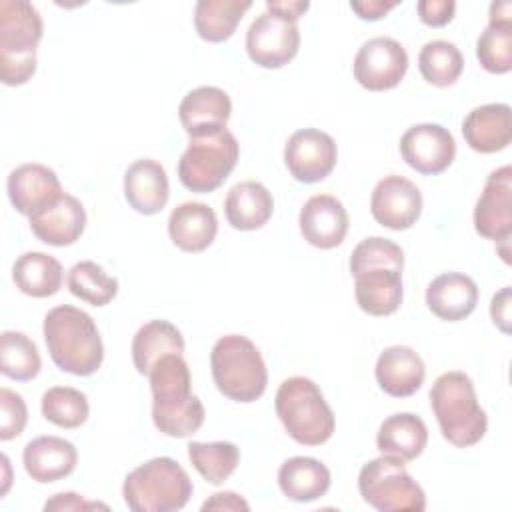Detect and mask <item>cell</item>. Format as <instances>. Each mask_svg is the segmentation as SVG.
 Instances as JSON below:
<instances>
[{
	"label": "cell",
	"instance_id": "f546056e",
	"mask_svg": "<svg viewBox=\"0 0 512 512\" xmlns=\"http://www.w3.org/2000/svg\"><path fill=\"white\" fill-rule=\"evenodd\" d=\"M62 264L46 252H24L12 266L16 288L32 298L54 296L62 288Z\"/></svg>",
	"mask_w": 512,
	"mask_h": 512
},
{
	"label": "cell",
	"instance_id": "44dd1931",
	"mask_svg": "<svg viewBox=\"0 0 512 512\" xmlns=\"http://www.w3.org/2000/svg\"><path fill=\"white\" fill-rule=\"evenodd\" d=\"M466 144L480 154H494L512 142V112L504 102H492L470 110L462 122Z\"/></svg>",
	"mask_w": 512,
	"mask_h": 512
},
{
	"label": "cell",
	"instance_id": "ba28073f",
	"mask_svg": "<svg viewBox=\"0 0 512 512\" xmlns=\"http://www.w3.org/2000/svg\"><path fill=\"white\" fill-rule=\"evenodd\" d=\"M240 156V144L230 130L194 136L178 160V178L184 188L208 194L224 184Z\"/></svg>",
	"mask_w": 512,
	"mask_h": 512
},
{
	"label": "cell",
	"instance_id": "e575fe53",
	"mask_svg": "<svg viewBox=\"0 0 512 512\" xmlns=\"http://www.w3.org/2000/svg\"><path fill=\"white\" fill-rule=\"evenodd\" d=\"M188 458L196 472L210 484H222L228 480L238 462L240 450L236 444L218 440V442H190L188 444Z\"/></svg>",
	"mask_w": 512,
	"mask_h": 512
},
{
	"label": "cell",
	"instance_id": "ffe728a7",
	"mask_svg": "<svg viewBox=\"0 0 512 512\" xmlns=\"http://www.w3.org/2000/svg\"><path fill=\"white\" fill-rule=\"evenodd\" d=\"M26 474L38 484L58 482L70 476L78 464V450L60 436H38L24 446Z\"/></svg>",
	"mask_w": 512,
	"mask_h": 512
},
{
	"label": "cell",
	"instance_id": "d6986e66",
	"mask_svg": "<svg viewBox=\"0 0 512 512\" xmlns=\"http://www.w3.org/2000/svg\"><path fill=\"white\" fill-rule=\"evenodd\" d=\"M230 114V96L218 86H198L190 90L178 106V116L188 138L224 130Z\"/></svg>",
	"mask_w": 512,
	"mask_h": 512
},
{
	"label": "cell",
	"instance_id": "7c38bea8",
	"mask_svg": "<svg viewBox=\"0 0 512 512\" xmlns=\"http://www.w3.org/2000/svg\"><path fill=\"white\" fill-rule=\"evenodd\" d=\"M300 48V30L294 22L262 12L246 32V52L262 68H282Z\"/></svg>",
	"mask_w": 512,
	"mask_h": 512
},
{
	"label": "cell",
	"instance_id": "9a60e30c",
	"mask_svg": "<svg viewBox=\"0 0 512 512\" xmlns=\"http://www.w3.org/2000/svg\"><path fill=\"white\" fill-rule=\"evenodd\" d=\"M476 232L494 242L512 236V168L500 166L484 182L482 194L474 208Z\"/></svg>",
	"mask_w": 512,
	"mask_h": 512
},
{
	"label": "cell",
	"instance_id": "484cf974",
	"mask_svg": "<svg viewBox=\"0 0 512 512\" xmlns=\"http://www.w3.org/2000/svg\"><path fill=\"white\" fill-rule=\"evenodd\" d=\"M428 444V428L424 420L412 412L388 416L376 434V448L382 456H392L406 462L416 460Z\"/></svg>",
	"mask_w": 512,
	"mask_h": 512
},
{
	"label": "cell",
	"instance_id": "52a82bcc",
	"mask_svg": "<svg viewBox=\"0 0 512 512\" xmlns=\"http://www.w3.org/2000/svg\"><path fill=\"white\" fill-rule=\"evenodd\" d=\"M194 492L188 472L168 456L136 466L122 484V496L134 512H174L188 504Z\"/></svg>",
	"mask_w": 512,
	"mask_h": 512
},
{
	"label": "cell",
	"instance_id": "8fae6325",
	"mask_svg": "<svg viewBox=\"0 0 512 512\" xmlns=\"http://www.w3.org/2000/svg\"><path fill=\"white\" fill-rule=\"evenodd\" d=\"M338 160V148L330 134L318 128L296 130L284 146V164L294 180L316 184L330 176Z\"/></svg>",
	"mask_w": 512,
	"mask_h": 512
},
{
	"label": "cell",
	"instance_id": "5b68a950",
	"mask_svg": "<svg viewBox=\"0 0 512 512\" xmlns=\"http://www.w3.org/2000/svg\"><path fill=\"white\" fill-rule=\"evenodd\" d=\"M274 408L288 436L302 446H320L334 434V412L318 384L306 376L284 380L276 392Z\"/></svg>",
	"mask_w": 512,
	"mask_h": 512
},
{
	"label": "cell",
	"instance_id": "5bb4252c",
	"mask_svg": "<svg viewBox=\"0 0 512 512\" xmlns=\"http://www.w3.org/2000/svg\"><path fill=\"white\" fill-rule=\"evenodd\" d=\"M370 212L384 228L408 230L422 214V194L418 186L404 176H384L372 190Z\"/></svg>",
	"mask_w": 512,
	"mask_h": 512
},
{
	"label": "cell",
	"instance_id": "ac0fdd59",
	"mask_svg": "<svg viewBox=\"0 0 512 512\" xmlns=\"http://www.w3.org/2000/svg\"><path fill=\"white\" fill-rule=\"evenodd\" d=\"M32 234L48 246H70L86 228V210L82 202L72 194H62L46 208L38 210L30 218Z\"/></svg>",
	"mask_w": 512,
	"mask_h": 512
},
{
	"label": "cell",
	"instance_id": "7a4b0ae2",
	"mask_svg": "<svg viewBox=\"0 0 512 512\" xmlns=\"http://www.w3.org/2000/svg\"><path fill=\"white\" fill-rule=\"evenodd\" d=\"M44 340L52 362L68 374L92 376L104 360V344L92 316L62 304L44 316Z\"/></svg>",
	"mask_w": 512,
	"mask_h": 512
},
{
	"label": "cell",
	"instance_id": "2e32d148",
	"mask_svg": "<svg viewBox=\"0 0 512 512\" xmlns=\"http://www.w3.org/2000/svg\"><path fill=\"white\" fill-rule=\"evenodd\" d=\"M298 224L310 246L330 250L344 242L350 220L344 204L336 196L316 194L304 202Z\"/></svg>",
	"mask_w": 512,
	"mask_h": 512
},
{
	"label": "cell",
	"instance_id": "60d3db41",
	"mask_svg": "<svg viewBox=\"0 0 512 512\" xmlns=\"http://www.w3.org/2000/svg\"><path fill=\"white\" fill-rule=\"evenodd\" d=\"M416 12L422 24L440 28L454 18L456 2L454 0H420L416 4Z\"/></svg>",
	"mask_w": 512,
	"mask_h": 512
},
{
	"label": "cell",
	"instance_id": "1f68e13d",
	"mask_svg": "<svg viewBox=\"0 0 512 512\" xmlns=\"http://www.w3.org/2000/svg\"><path fill=\"white\" fill-rule=\"evenodd\" d=\"M250 6V0H198L194 8V28L206 42H224L236 32Z\"/></svg>",
	"mask_w": 512,
	"mask_h": 512
},
{
	"label": "cell",
	"instance_id": "cb8c5ba5",
	"mask_svg": "<svg viewBox=\"0 0 512 512\" xmlns=\"http://www.w3.org/2000/svg\"><path fill=\"white\" fill-rule=\"evenodd\" d=\"M426 304L434 316L446 322L468 318L478 304L476 282L462 272H444L426 288Z\"/></svg>",
	"mask_w": 512,
	"mask_h": 512
},
{
	"label": "cell",
	"instance_id": "7402d4cb",
	"mask_svg": "<svg viewBox=\"0 0 512 512\" xmlns=\"http://www.w3.org/2000/svg\"><path fill=\"white\" fill-rule=\"evenodd\" d=\"M170 196L166 170L152 158H140L124 172V198L138 214H158Z\"/></svg>",
	"mask_w": 512,
	"mask_h": 512
},
{
	"label": "cell",
	"instance_id": "f35d334b",
	"mask_svg": "<svg viewBox=\"0 0 512 512\" xmlns=\"http://www.w3.org/2000/svg\"><path fill=\"white\" fill-rule=\"evenodd\" d=\"M350 272L352 276H358L372 268H392L402 272L404 268V252L402 248L382 236H368L362 242L356 244V248L350 254Z\"/></svg>",
	"mask_w": 512,
	"mask_h": 512
},
{
	"label": "cell",
	"instance_id": "b9f144b4",
	"mask_svg": "<svg viewBox=\"0 0 512 512\" xmlns=\"http://www.w3.org/2000/svg\"><path fill=\"white\" fill-rule=\"evenodd\" d=\"M308 8H310V2L306 0H268L266 2V12L294 24L300 20V16H304Z\"/></svg>",
	"mask_w": 512,
	"mask_h": 512
},
{
	"label": "cell",
	"instance_id": "7bdbcfd3",
	"mask_svg": "<svg viewBox=\"0 0 512 512\" xmlns=\"http://www.w3.org/2000/svg\"><path fill=\"white\" fill-rule=\"evenodd\" d=\"M490 316L504 334L510 332V286H504L500 292L492 296Z\"/></svg>",
	"mask_w": 512,
	"mask_h": 512
},
{
	"label": "cell",
	"instance_id": "4fadbf2b",
	"mask_svg": "<svg viewBox=\"0 0 512 512\" xmlns=\"http://www.w3.org/2000/svg\"><path fill=\"white\" fill-rule=\"evenodd\" d=\"M400 154L412 170L434 176L454 162L456 142L452 132L440 124H414L400 138Z\"/></svg>",
	"mask_w": 512,
	"mask_h": 512
},
{
	"label": "cell",
	"instance_id": "6da1fadb",
	"mask_svg": "<svg viewBox=\"0 0 512 512\" xmlns=\"http://www.w3.org/2000/svg\"><path fill=\"white\" fill-rule=\"evenodd\" d=\"M152 392V422L172 438H186L200 430L204 404L192 394V376L182 354L162 356L148 372Z\"/></svg>",
	"mask_w": 512,
	"mask_h": 512
},
{
	"label": "cell",
	"instance_id": "d6a6232c",
	"mask_svg": "<svg viewBox=\"0 0 512 512\" xmlns=\"http://www.w3.org/2000/svg\"><path fill=\"white\" fill-rule=\"evenodd\" d=\"M418 68L428 84L448 88L460 78L464 58L456 44L448 40H430L418 54Z\"/></svg>",
	"mask_w": 512,
	"mask_h": 512
},
{
	"label": "cell",
	"instance_id": "7dc6e473",
	"mask_svg": "<svg viewBox=\"0 0 512 512\" xmlns=\"http://www.w3.org/2000/svg\"><path fill=\"white\" fill-rule=\"evenodd\" d=\"M488 22H512V4L508 0L492 2Z\"/></svg>",
	"mask_w": 512,
	"mask_h": 512
},
{
	"label": "cell",
	"instance_id": "74e56055",
	"mask_svg": "<svg viewBox=\"0 0 512 512\" xmlns=\"http://www.w3.org/2000/svg\"><path fill=\"white\" fill-rule=\"evenodd\" d=\"M476 58L490 74L512 70V22H488L476 40Z\"/></svg>",
	"mask_w": 512,
	"mask_h": 512
},
{
	"label": "cell",
	"instance_id": "d4e9b609",
	"mask_svg": "<svg viewBox=\"0 0 512 512\" xmlns=\"http://www.w3.org/2000/svg\"><path fill=\"white\" fill-rule=\"evenodd\" d=\"M218 234V216L204 202H182L170 212L168 236L184 252L206 250Z\"/></svg>",
	"mask_w": 512,
	"mask_h": 512
},
{
	"label": "cell",
	"instance_id": "f6af8a7d",
	"mask_svg": "<svg viewBox=\"0 0 512 512\" xmlns=\"http://www.w3.org/2000/svg\"><path fill=\"white\" fill-rule=\"evenodd\" d=\"M202 510H250V504L236 492H216L202 504Z\"/></svg>",
	"mask_w": 512,
	"mask_h": 512
},
{
	"label": "cell",
	"instance_id": "83f0119b",
	"mask_svg": "<svg viewBox=\"0 0 512 512\" xmlns=\"http://www.w3.org/2000/svg\"><path fill=\"white\" fill-rule=\"evenodd\" d=\"M354 296L370 316H390L402 304V272L392 268H372L354 276Z\"/></svg>",
	"mask_w": 512,
	"mask_h": 512
},
{
	"label": "cell",
	"instance_id": "8992f818",
	"mask_svg": "<svg viewBox=\"0 0 512 512\" xmlns=\"http://www.w3.org/2000/svg\"><path fill=\"white\" fill-rule=\"evenodd\" d=\"M212 378L220 394L234 402H256L268 384V370L256 344L242 334H226L210 352Z\"/></svg>",
	"mask_w": 512,
	"mask_h": 512
},
{
	"label": "cell",
	"instance_id": "3957f363",
	"mask_svg": "<svg viewBox=\"0 0 512 512\" xmlns=\"http://www.w3.org/2000/svg\"><path fill=\"white\" fill-rule=\"evenodd\" d=\"M430 406L442 436L456 448L478 444L488 430V416L478 404L474 384L460 370L440 374L430 390Z\"/></svg>",
	"mask_w": 512,
	"mask_h": 512
},
{
	"label": "cell",
	"instance_id": "bcb514c9",
	"mask_svg": "<svg viewBox=\"0 0 512 512\" xmlns=\"http://www.w3.org/2000/svg\"><path fill=\"white\" fill-rule=\"evenodd\" d=\"M398 2H384V0H362V2H350V8L358 14L362 20H380L384 18L392 8H396Z\"/></svg>",
	"mask_w": 512,
	"mask_h": 512
},
{
	"label": "cell",
	"instance_id": "30bf717a",
	"mask_svg": "<svg viewBox=\"0 0 512 512\" xmlns=\"http://www.w3.org/2000/svg\"><path fill=\"white\" fill-rule=\"evenodd\" d=\"M408 70V54L404 46L388 36L366 40L352 64L356 82L370 92H384L396 88Z\"/></svg>",
	"mask_w": 512,
	"mask_h": 512
},
{
	"label": "cell",
	"instance_id": "ee69618b",
	"mask_svg": "<svg viewBox=\"0 0 512 512\" xmlns=\"http://www.w3.org/2000/svg\"><path fill=\"white\" fill-rule=\"evenodd\" d=\"M90 508H106L104 504L98 502H86L80 494L76 492H60L54 494L46 504L44 510H90Z\"/></svg>",
	"mask_w": 512,
	"mask_h": 512
},
{
	"label": "cell",
	"instance_id": "d590c367",
	"mask_svg": "<svg viewBox=\"0 0 512 512\" xmlns=\"http://www.w3.org/2000/svg\"><path fill=\"white\" fill-rule=\"evenodd\" d=\"M68 290L92 306H106L118 294V280L94 260H82L68 272Z\"/></svg>",
	"mask_w": 512,
	"mask_h": 512
},
{
	"label": "cell",
	"instance_id": "603a6c76",
	"mask_svg": "<svg viewBox=\"0 0 512 512\" xmlns=\"http://www.w3.org/2000/svg\"><path fill=\"white\" fill-rule=\"evenodd\" d=\"M378 386L394 398H406L420 390L426 366L410 346H388L380 352L374 368Z\"/></svg>",
	"mask_w": 512,
	"mask_h": 512
},
{
	"label": "cell",
	"instance_id": "ab89813d",
	"mask_svg": "<svg viewBox=\"0 0 512 512\" xmlns=\"http://www.w3.org/2000/svg\"><path fill=\"white\" fill-rule=\"evenodd\" d=\"M28 422V408L24 398L10 390L0 388V440H12L20 436Z\"/></svg>",
	"mask_w": 512,
	"mask_h": 512
},
{
	"label": "cell",
	"instance_id": "836d02e7",
	"mask_svg": "<svg viewBox=\"0 0 512 512\" xmlns=\"http://www.w3.org/2000/svg\"><path fill=\"white\" fill-rule=\"evenodd\" d=\"M42 368L40 352L24 332L4 330L0 336V372L12 380L26 382Z\"/></svg>",
	"mask_w": 512,
	"mask_h": 512
},
{
	"label": "cell",
	"instance_id": "8d00e7d4",
	"mask_svg": "<svg viewBox=\"0 0 512 512\" xmlns=\"http://www.w3.org/2000/svg\"><path fill=\"white\" fill-rule=\"evenodd\" d=\"M42 416L60 428H78L88 420L90 406L84 392L70 386H52L42 394Z\"/></svg>",
	"mask_w": 512,
	"mask_h": 512
},
{
	"label": "cell",
	"instance_id": "277c9868",
	"mask_svg": "<svg viewBox=\"0 0 512 512\" xmlns=\"http://www.w3.org/2000/svg\"><path fill=\"white\" fill-rule=\"evenodd\" d=\"M44 24L28 0L0 2V78L4 86H22L36 72V48Z\"/></svg>",
	"mask_w": 512,
	"mask_h": 512
},
{
	"label": "cell",
	"instance_id": "4316f807",
	"mask_svg": "<svg viewBox=\"0 0 512 512\" xmlns=\"http://www.w3.org/2000/svg\"><path fill=\"white\" fill-rule=\"evenodd\" d=\"M272 212L274 198L270 190L256 180L234 184L224 200L226 220L236 230H258L270 220Z\"/></svg>",
	"mask_w": 512,
	"mask_h": 512
},
{
	"label": "cell",
	"instance_id": "e0dca14e",
	"mask_svg": "<svg viewBox=\"0 0 512 512\" xmlns=\"http://www.w3.org/2000/svg\"><path fill=\"white\" fill-rule=\"evenodd\" d=\"M6 190L12 206L30 218L64 194L56 172L44 164H22L8 174Z\"/></svg>",
	"mask_w": 512,
	"mask_h": 512
},
{
	"label": "cell",
	"instance_id": "4dcf8cb0",
	"mask_svg": "<svg viewBox=\"0 0 512 512\" xmlns=\"http://www.w3.org/2000/svg\"><path fill=\"white\" fill-rule=\"evenodd\" d=\"M168 354H184L180 330L166 320H150L132 338V362L138 374L148 376L150 368Z\"/></svg>",
	"mask_w": 512,
	"mask_h": 512
},
{
	"label": "cell",
	"instance_id": "f1b7e54d",
	"mask_svg": "<svg viewBox=\"0 0 512 512\" xmlns=\"http://www.w3.org/2000/svg\"><path fill=\"white\" fill-rule=\"evenodd\" d=\"M278 486L292 502H314L330 488V470L316 458L292 456L278 470Z\"/></svg>",
	"mask_w": 512,
	"mask_h": 512
},
{
	"label": "cell",
	"instance_id": "9c48e42d",
	"mask_svg": "<svg viewBox=\"0 0 512 512\" xmlns=\"http://www.w3.org/2000/svg\"><path fill=\"white\" fill-rule=\"evenodd\" d=\"M358 490L366 504L380 512L426 510V494L410 476L404 462L392 456H378L366 462L358 474Z\"/></svg>",
	"mask_w": 512,
	"mask_h": 512
}]
</instances>
